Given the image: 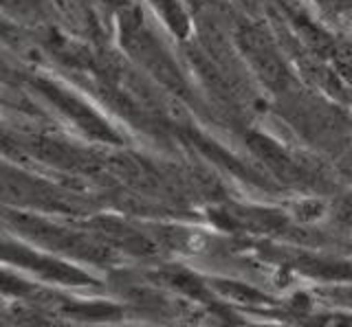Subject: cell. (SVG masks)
<instances>
[{"mask_svg":"<svg viewBox=\"0 0 352 327\" xmlns=\"http://www.w3.org/2000/svg\"><path fill=\"white\" fill-rule=\"evenodd\" d=\"M159 7H161V12L165 14V20H168V25L176 31V34H185V25H187V20H185V14H183V9L179 5V0H154Z\"/></svg>","mask_w":352,"mask_h":327,"instance_id":"6da1fadb","label":"cell"}]
</instances>
